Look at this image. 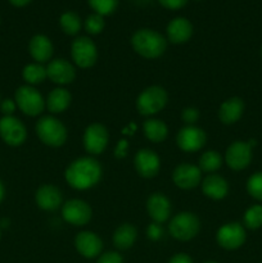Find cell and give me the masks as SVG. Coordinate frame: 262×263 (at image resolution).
<instances>
[{
    "label": "cell",
    "mask_w": 262,
    "mask_h": 263,
    "mask_svg": "<svg viewBox=\"0 0 262 263\" xmlns=\"http://www.w3.org/2000/svg\"><path fill=\"white\" fill-rule=\"evenodd\" d=\"M0 238H2V231H0Z\"/></svg>",
    "instance_id": "cell-44"
},
{
    "label": "cell",
    "mask_w": 262,
    "mask_h": 263,
    "mask_svg": "<svg viewBox=\"0 0 262 263\" xmlns=\"http://www.w3.org/2000/svg\"><path fill=\"white\" fill-rule=\"evenodd\" d=\"M9 2L10 4H13L14 7L21 8V7H26V5H28L32 0H9Z\"/></svg>",
    "instance_id": "cell-41"
},
{
    "label": "cell",
    "mask_w": 262,
    "mask_h": 263,
    "mask_svg": "<svg viewBox=\"0 0 262 263\" xmlns=\"http://www.w3.org/2000/svg\"><path fill=\"white\" fill-rule=\"evenodd\" d=\"M36 203L44 211H55L62 205V194L53 185H43L35 195Z\"/></svg>",
    "instance_id": "cell-20"
},
{
    "label": "cell",
    "mask_w": 262,
    "mask_h": 263,
    "mask_svg": "<svg viewBox=\"0 0 262 263\" xmlns=\"http://www.w3.org/2000/svg\"><path fill=\"white\" fill-rule=\"evenodd\" d=\"M91 207L81 199L68 200L62 207V217L73 226H84L91 220Z\"/></svg>",
    "instance_id": "cell-10"
},
{
    "label": "cell",
    "mask_w": 262,
    "mask_h": 263,
    "mask_svg": "<svg viewBox=\"0 0 262 263\" xmlns=\"http://www.w3.org/2000/svg\"><path fill=\"white\" fill-rule=\"evenodd\" d=\"M244 108H246V105H244V102L240 98L234 97L225 100L220 105V109H218L220 121L225 125H233V123L238 122L241 116H243Z\"/></svg>",
    "instance_id": "cell-21"
},
{
    "label": "cell",
    "mask_w": 262,
    "mask_h": 263,
    "mask_svg": "<svg viewBox=\"0 0 262 263\" xmlns=\"http://www.w3.org/2000/svg\"><path fill=\"white\" fill-rule=\"evenodd\" d=\"M200 228L199 218L192 212H181L175 216L169 225L170 234L175 239L188 241L194 238Z\"/></svg>",
    "instance_id": "cell-5"
},
{
    "label": "cell",
    "mask_w": 262,
    "mask_h": 263,
    "mask_svg": "<svg viewBox=\"0 0 262 263\" xmlns=\"http://www.w3.org/2000/svg\"><path fill=\"white\" fill-rule=\"evenodd\" d=\"M22 74L25 81L30 85L41 84V82L48 77V74H46V68H44V67L39 63L27 64V66L23 68Z\"/></svg>",
    "instance_id": "cell-28"
},
{
    "label": "cell",
    "mask_w": 262,
    "mask_h": 263,
    "mask_svg": "<svg viewBox=\"0 0 262 263\" xmlns=\"http://www.w3.org/2000/svg\"><path fill=\"white\" fill-rule=\"evenodd\" d=\"M71 55L76 66L80 68H90L95 64L98 58V50L94 41L86 36L74 39L71 45Z\"/></svg>",
    "instance_id": "cell-8"
},
{
    "label": "cell",
    "mask_w": 262,
    "mask_h": 263,
    "mask_svg": "<svg viewBox=\"0 0 262 263\" xmlns=\"http://www.w3.org/2000/svg\"><path fill=\"white\" fill-rule=\"evenodd\" d=\"M146 210L154 222L162 223L169 220L171 215V203L166 195L161 193H154L146 202Z\"/></svg>",
    "instance_id": "cell-18"
},
{
    "label": "cell",
    "mask_w": 262,
    "mask_h": 263,
    "mask_svg": "<svg viewBox=\"0 0 262 263\" xmlns=\"http://www.w3.org/2000/svg\"><path fill=\"white\" fill-rule=\"evenodd\" d=\"M15 104L25 115L35 117L45 108V102L40 92L32 86H21L15 91Z\"/></svg>",
    "instance_id": "cell-7"
},
{
    "label": "cell",
    "mask_w": 262,
    "mask_h": 263,
    "mask_svg": "<svg viewBox=\"0 0 262 263\" xmlns=\"http://www.w3.org/2000/svg\"><path fill=\"white\" fill-rule=\"evenodd\" d=\"M77 252L86 258H95L103 249V241L99 236L91 231H82L74 239Z\"/></svg>",
    "instance_id": "cell-17"
},
{
    "label": "cell",
    "mask_w": 262,
    "mask_h": 263,
    "mask_svg": "<svg viewBox=\"0 0 262 263\" xmlns=\"http://www.w3.org/2000/svg\"><path fill=\"white\" fill-rule=\"evenodd\" d=\"M158 3L166 9L177 10L184 8L186 5L188 0H158Z\"/></svg>",
    "instance_id": "cell-36"
},
{
    "label": "cell",
    "mask_w": 262,
    "mask_h": 263,
    "mask_svg": "<svg viewBox=\"0 0 262 263\" xmlns=\"http://www.w3.org/2000/svg\"><path fill=\"white\" fill-rule=\"evenodd\" d=\"M216 238L218 246L228 251H234L243 246L247 235L243 225L239 222H229L218 229Z\"/></svg>",
    "instance_id": "cell-9"
},
{
    "label": "cell",
    "mask_w": 262,
    "mask_h": 263,
    "mask_svg": "<svg viewBox=\"0 0 262 263\" xmlns=\"http://www.w3.org/2000/svg\"><path fill=\"white\" fill-rule=\"evenodd\" d=\"M46 74L54 84H71L76 77L74 67L66 59H54L46 67Z\"/></svg>",
    "instance_id": "cell-16"
},
{
    "label": "cell",
    "mask_w": 262,
    "mask_h": 263,
    "mask_svg": "<svg viewBox=\"0 0 262 263\" xmlns=\"http://www.w3.org/2000/svg\"><path fill=\"white\" fill-rule=\"evenodd\" d=\"M108 140H109L108 130L100 123H92L85 130L84 146L87 153L94 156L103 153L107 148Z\"/></svg>",
    "instance_id": "cell-12"
},
{
    "label": "cell",
    "mask_w": 262,
    "mask_h": 263,
    "mask_svg": "<svg viewBox=\"0 0 262 263\" xmlns=\"http://www.w3.org/2000/svg\"><path fill=\"white\" fill-rule=\"evenodd\" d=\"M36 134L45 145L53 148L62 146L67 140V128L61 121L51 116H45L38 121Z\"/></svg>",
    "instance_id": "cell-3"
},
{
    "label": "cell",
    "mask_w": 262,
    "mask_h": 263,
    "mask_svg": "<svg viewBox=\"0 0 262 263\" xmlns=\"http://www.w3.org/2000/svg\"><path fill=\"white\" fill-rule=\"evenodd\" d=\"M71 99L72 97L68 90L63 89V87H57L48 95L46 107L51 113H55V115L57 113H62L69 107Z\"/></svg>",
    "instance_id": "cell-24"
},
{
    "label": "cell",
    "mask_w": 262,
    "mask_h": 263,
    "mask_svg": "<svg viewBox=\"0 0 262 263\" xmlns=\"http://www.w3.org/2000/svg\"><path fill=\"white\" fill-rule=\"evenodd\" d=\"M134 163H135V168L138 174L140 176L146 177V179L156 176L159 171V167H161L159 157L151 149L139 151L136 153L135 159H134Z\"/></svg>",
    "instance_id": "cell-15"
},
{
    "label": "cell",
    "mask_w": 262,
    "mask_h": 263,
    "mask_svg": "<svg viewBox=\"0 0 262 263\" xmlns=\"http://www.w3.org/2000/svg\"><path fill=\"white\" fill-rule=\"evenodd\" d=\"M138 236V231L130 223H123L113 234V244L117 249L125 251L134 246Z\"/></svg>",
    "instance_id": "cell-25"
},
{
    "label": "cell",
    "mask_w": 262,
    "mask_h": 263,
    "mask_svg": "<svg viewBox=\"0 0 262 263\" xmlns=\"http://www.w3.org/2000/svg\"><path fill=\"white\" fill-rule=\"evenodd\" d=\"M205 263H217V262H213V261H210V262H205Z\"/></svg>",
    "instance_id": "cell-43"
},
{
    "label": "cell",
    "mask_w": 262,
    "mask_h": 263,
    "mask_svg": "<svg viewBox=\"0 0 262 263\" xmlns=\"http://www.w3.org/2000/svg\"><path fill=\"white\" fill-rule=\"evenodd\" d=\"M261 55H262V46H261Z\"/></svg>",
    "instance_id": "cell-45"
},
{
    "label": "cell",
    "mask_w": 262,
    "mask_h": 263,
    "mask_svg": "<svg viewBox=\"0 0 262 263\" xmlns=\"http://www.w3.org/2000/svg\"><path fill=\"white\" fill-rule=\"evenodd\" d=\"M84 26L87 33H90V35H98V33H100L104 30V17H102L100 14H97V13H92V14L87 15Z\"/></svg>",
    "instance_id": "cell-32"
},
{
    "label": "cell",
    "mask_w": 262,
    "mask_h": 263,
    "mask_svg": "<svg viewBox=\"0 0 262 263\" xmlns=\"http://www.w3.org/2000/svg\"><path fill=\"white\" fill-rule=\"evenodd\" d=\"M181 118L186 125H194L198 121V118H199V112L193 107L185 108L181 112Z\"/></svg>",
    "instance_id": "cell-34"
},
{
    "label": "cell",
    "mask_w": 262,
    "mask_h": 263,
    "mask_svg": "<svg viewBox=\"0 0 262 263\" xmlns=\"http://www.w3.org/2000/svg\"><path fill=\"white\" fill-rule=\"evenodd\" d=\"M59 25H61L62 31L69 36L77 35L82 27L80 15L77 13L72 12V10H67V12L62 13V15L59 17Z\"/></svg>",
    "instance_id": "cell-27"
},
{
    "label": "cell",
    "mask_w": 262,
    "mask_h": 263,
    "mask_svg": "<svg viewBox=\"0 0 262 263\" xmlns=\"http://www.w3.org/2000/svg\"><path fill=\"white\" fill-rule=\"evenodd\" d=\"M0 136L3 140L12 146H18L25 143L27 131L25 125L13 116H5L0 120Z\"/></svg>",
    "instance_id": "cell-11"
},
{
    "label": "cell",
    "mask_w": 262,
    "mask_h": 263,
    "mask_svg": "<svg viewBox=\"0 0 262 263\" xmlns=\"http://www.w3.org/2000/svg\"><path fill=\"white\" fill-rule=\"evenodd\" d=\"M102 179V166L91 157H81L72 162L66 170V180L76 190H86L95 186Z\"/></svg>",
    "instance_id": "cell-1"
},
{
    "label": "cell",
    "mask_w": 262,
    "mask_h": 263,
    "mask_svg": "<svg viewBox=\"0 0 262 263\" xmlns=\"http://www.w3.org/2000/svg\"><path fill=\"white\" fill-rule=\"evenodd\" d=\"M244 226L249 230H257L262 226V205L256 204L249 207L244 213Z\"/></svg>",
    "instance_id": "cell-30"
},
{
    "label": "cell",
    "mask_w": 262,
    "mask_h": 263,
    "mask_svg": "<svg viewBox=\"0 0 262 263\" xmlns=\"http://www.w3.org/2000/svg\"><path fill=\"white\" fill-rule=\"evenodd\" d=\"M222 164V157L218 152L208 151L203 153L199 158V168L204 172H215Z\"/></svg>",
    "instance_id": "cell-29"
},
{
    "label": "cell",
    "mask_w": 262,
    "mask_h": 263,
    "mask_svg": "<svg viewBox=\"0 0 262 263\" xmlns=\"http://www.w3.org/2000/svg\"><path fill=\"white\" fill-rule=\"evenodd\" d=\"M162 234H163V229L161 228V223L153 222L148 226V229H146V235H148V238L153 241L159 240Z\"/></svg>",
    "instance_id": "cell-35"
},
{
    "label": "cell",
    "mask_w": 262,
    "mask_h": 263,
    "mask_svg": "<svg viewBox=\"0 0 262 263\" xmlns=\"http://www.w3.org/2000/svg\"><path fill=\"white\" fill-rule=\"evenodd\" d=\"M98 263H123L122 257L120 256L116 252H108L104 253L103 256H100V258L98 259Z\"/></svg>",
    "instance_id": "cell-37"
},
{
    "label": "cell",
    "mask_w": 262,
    "mask_h": 263,
    "mask_svg": "<svg viewBox=\"0 0 262 263\" xmlns=\"http://www.w3.org/2000/svg\"><path fill=\"white\" fill-rule=\"evenodd\" d=\"M167 92L161 86H149L138 97L136 108L143 116H152L161 112L167 104Z\"/></svg>",
    "instance_id": "cell-4"
},
{
    "label": "cell",
    "mask_w": 262,
    "mask_h": 263,
    "mask_svg": "<svg viewBox=\"0 0 262 263\" xmlns=\"http://www.w3.org/2000/svg\"><path fill=\"white\" fill-rule=\"evenodd\" d=\"M256 145V141H234L225 153V162L234 171H241L251 164L252 148Z\"/></svg>",
    "instance_id": "cell-6"
},
{
    "label": "cell",
    "mask_w": 262,
    "mask_h": 263,
    "mask_svg": "<svg viewBox=\"0 0 262 263\" xmlns=\"http://www.w3.org/2000/svg\"><path fill=\"white\" fill-rule=\"evenodd\" d=\"M0 108H2V112L4 113L5 116H12V113L15 110V103L13 102V100L7 99L2 103Z\"/></svg>",
    "instance_id": "cell-39"
},
{
    "label": "cell",
    "mask_w": 262,
    "mask_h": 263,
    "mask_svg": "<svg viewBox=\"0 0 262 263\" xmlns=\"http://www.w3.org/2000/svg\"><path fill=\"white\" fill-rule=\"evenodd\" d=\"M203 194L211 199L220 200L225 198L229 193V184L223 177L218 175H208L202 182Z\"/></svg>",
    "instance_id": "cell-23"
},
{
    "label": "cell",
    "mask_w": 262,
    "mask_h": 263,
    "mask_svg": "<svg viewBox=\"0 0 262 263\" xmlns=\"http://www.w3.org/2000/svg\"><path fill=\"white\" fill-rule=\"evenodd\" d=\"M205 133L202 128L194 125H188L182 127L177 134V145L184 152H198L204 146Z\"/></svg>",
    "instance_id": "cell-13"
},
{
    "label": "cell",
    "mask_w": 262,
    "mask_h": 263,
    "mask_svg": "<svg viewBox=\"0 0 262 263\" xmlns=\"http://www.w3.org/2000/svg\"><path fill=\"white\" fill-rule=\"evenodd\" d=\"M143 130L146 139L153 143H161L167 138V134H169L166 123L163 121L153 120V118L144 122Z\"/></svg>",
    "instance_id": "cell-26"
},
{
    "label": "cell",
    "mask_w": 262,
    "mask_h": 263,
    "mask_svg": "<svg viewBox=\"0 0 262 263\" xmlns=\"http://www.w3.org/2000/svg\"><path fill=\"white\" fill-rule=\"evenodd\" d=\"M87 4L94 10V13L104 17L116 12L118 7V0H87Z\"/></svg>",
    "instance_id": "cell-31"
},
{
    "label": "cell",
    "mask_w": 262,
    "mask_h": 263,
    "mask_svg": "<svg viewBox=\"0 0 262 263\" xmlns=\"http://www.w3.org/2000/svg\"><path fill=\"white\" fill-rule=\"evenodd\" d=\"M53 44L45 35H35L28 44V51L38 63L48 62L53 55Z\"/></svg>",
    "instance_id": "cell-22"
},
{
    "label": "cell",
    "mask_w": 262,
    "mask_h": 263,
    "mask_svg": "<svg viewBox=\"0 0 262 263\" xmlns=\"http://www.w3.org/2000/svg\"><path fill=\"white\" fill-rule=\"evenodd\" d=\"M172 180L175 185L180 189L189 190L198 186L202 180V171L199 167L193 166L189 163H182L175 168L172 174Z\"/></svg>",
    "instance_id": "cell-14"
},
{
    "label": "cell",
    "mask_w": 262,
    "mask_h": 263,
    "mask_svg": "<svg viewBox=\"0 0 262 263\" xmlns=\"http://www.w3.org/2000/svg\"><path fill=\"white\" fill-rule=\"evenodd\" d=\"M169 263H193V261L188 254L180 253V254H176L175 257H172Z\"/></svg>",
    "instance_id": "cell-40"
},
{
    "label": "cell",
    "mask_w": 262,
    "mask_h": 263,
    "mask_svg": "<svg viewBox=\"0 0 262 263\" xmlns=\"http://www.w3.org/2000/svg\"><path fill=\"white\" fill-rule=\"evenodd\" d=\"M127 148H128L127 141L126 140L118 141L117 146H116V149H115L116 158H125L126 154H127Z\"/></svg>",
    "instance_id": "cell-38"
},
{
    "label": "cell",
    "mask_w": 262,
    "mask_h": 263,
    "mask_svg": "<svg viewBox=\"0 0 262 263\" xmlns=\"http://www.w3.org/2000/svg\"><path fill=\"white\" fill-rule=\"evenodd\" d=\"M193 25L184 17H176L167 26V37L172 44H184L192 37Z\"/></svg>",
    "instance_id": "cell-19"
},
{
    "label": "cell",
    "mask_w": 262,
    "mask_h": 263,
    "mask_svg": "<svg viewBox=\"0 0 262 263\" xmlns=\"http://www.w3.org/2000/svg\"><path fill=\"white\" fill-rule=\"evenodd\" d=\"M247 192L252 198L262 202V171L252 175L247 181Z\"/></svg>",
    "instance_id": "cell-33"
},
{
    "label": "cell",
    "mask_w": 262,
    "mask_h": 263,
    "mask_svg": "<svg viewBox=\"0 0 262 263\" xmlns=\"http://www.w3.org/2000/svg\"><path fill=\"white\" fill-rule=\"evenodd\" d=\"M3 198H4V186H3V184L0 182V202L3 200Z\"/></svg>",
    "instance_id": "cell-42"
},
{
    "label": "cell",
    "mask_w": 262,
    "mask_h": 263,
    "mask_svg": "<svg viewBox=\"0 0 262 263\" xmlns=\"http://www.w3.org/2000/svg\"><path fill=\"white\" fill-rule=\"evenodd\" d=\"M131 45L139 55L146 59H154L164 53L167 41L157 31L151 28H140L131 37Z\"/></svg>",
    "instance_id": "cell-2"
}]
</instances>
